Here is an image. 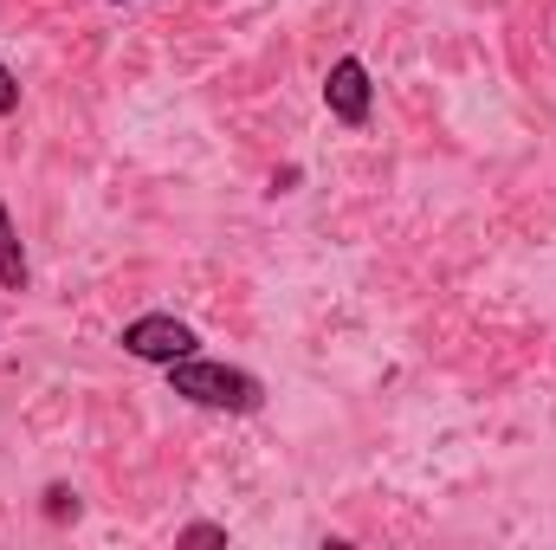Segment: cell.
<instances>
[{
  "label": "cell",
  "mask_w": 556,
  "mask_h": 550,
  "mask_svg": "<svg viewBox=\"0 0 556 550\" xmlns=\"http://www.w3.org/2000/svg\"><path fill=\"white\" fill-rule=\"evenodd\" d=\"M181 545H227V525H181Z\"/></svg>",
  "instance_id": "5b68a950"
},
{
  "label": "cell",
  "mask_w": 556,
  "mask_h": 550,
  "mask_svg": "<svg viewBox=\"0 0 556 550\" xmlns=\"http://www.w3.org/2000/svg\"><path fill=\"white\" fill-rule=\"evenodd\" d=\"M168 383H175V396H188V402H201V409H227V414H253L266 402L260 376H247V370H233V363H207V357L168 363Z\"/></svg>",
  "instance_id": "6da1fadb"
},
{
  "label": "cell",
  "mask_w": 556,
  "mask_h": 550,
  "mask_svg": "<svg viewBox=\"0 0 556 550\" xmlns=\"http://www.w3.org/2000/svg\"><path fill=\"white\" fill-rule=\"evenodd\" d=\"M7 111H20V78L0 65V117H7Z\"/></svg>",
  "instance_id": "52a82bcc"
},
{
  "label": "cell",
  "mask_w": 556,
  "mask_h": 550,
  "mask_svg": "<svg viewBox=\"0 0 556 550\" xmlns=\"http://www.w3.org/2000/svg\"><path fill=\"white\" fill-rule=\"evenodd\" d=\"M46 499H52V505H46V512H52V518H78V499H72V492H65V486H52V492H46Z\"/></svg>",
  "instance_id": "8992f818"
},
{
  "label": "cell",
  "mask_w": 556,
  "mask_h": 550,
  "mask_svg": "<svg viewBox=\"0 0 556 550\" xmlns=\"http://www.w3.org/2000/svg\"><path fill=\"white\" fill-rule=\"evenodd\" d=\"M0 291H26V247L7 221V201H0Z\"/></svg>",
  "instance_id": "277c9868"
},
{
  "label": "cell",
  "mask_w": 556,
  "mask_h": 550,
  "mask_svg": "<svg viewBox=\"0 0 556 550\" xmlns=\"http://www.w3.org/2000/svg\"><path fill=\"white\" fill-rule=\"evenodd\" d=\"M324 104H330L337 124L363 130V124H369V65H363V59H337L330 78H324Z\"/></svg>",
  "instance_id": "3957f363"
},
{
  "label": "cell",
  "mask_w": 556,
  "mask_h": 550,
  "mask_svg": "<svg viewBox=\"0 0 556 550\" xmlns=\"http://www.w3.org/2000/svg\"><path fill=\"white\" fill-rule=\"evenodd\" d=\"M194 324H181V317H168V311H149V317H130L124 324V350L142 357V363H181V357H194Z\"/></svg>",
  "instance_id": "7a4b0ae2"
}]
</instances>
